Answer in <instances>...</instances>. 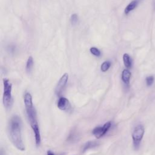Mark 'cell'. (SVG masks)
<instances>
[{
	"label": "cell",
	"mask_w": 155,
	"mask_h": 155,
	"mask_svg": "<svg viewBox=\"0 0 155 155\" xmlns=\"http://www.w3.org/2000/svg\"><path fill=\"white\" fill-rule=\"evenodd\" d=\"M68 79H69V75H68V73H64L60 78L59 82L57 85V87H56L55 89V93L58 96H59L61 94V93L63 92L64 87L68 82Z\"/></svg>",
	"instance_id": "6"
},
{
	"label": "cell",
	"mask_w": 155,
	"mask_h": 155,
	"mask_svg": "<svg viewBox=\"0 0 155 155\" xmlns=\"http://www.w3.org/2000/svg\"><path fill=\"white\" fill-rule=\"evenodd\" d=\"M3 102L4 107L6 109H9L12 107L13 104V98L12 96V84L10 83L9 80L7 78L3 79Z\"/></svg>",
	"instance_id": "3"
},
{
	"label": "cell",
	"mask_w": 155,
	"mask_h": 155,
	"mask_svg": "<svg viewBox=\"0 0 155 155\" xmlns=\"http://www.w3.org/2000/svg\"><path fill=\"white\" fill-rule=\"evenodd\" d=\"M57 107L61 110L66 111L69 110V109L70 107V104L69 101L66 98L61 97L58 100Z\"/></svg>",
	"instance_id": "7"
},
{
	"label": "cell",
	"mask_w": 155,
	"mask_h": 155,
	"mask_svg": "<svg viewBox=\"0 0 155 155\" xmlns=\"http://www.w3.org/2000/svg\"><path fill=\"white\" fill-rule=\"evenodd\" d=\"M8 134L9 139L18 150L25 151L26 148L22 138V120L18 115L12 116L8 125Z\"/></svg>",
	"instance_id": "2"
},
{
	"label": "cell",
	"mask_w": 155,
	"mask_h": 155,
	"mask_svg": "<svg viewBox=\"0 0 155 155\" xmlns=\"http://www.w3.org/2000/svg\"><path fill=\"white\" fill-rule=\"evenodd\" d=\"M154 82V77L153 76H149L146 78V84L147 86H151Z\"/></svg>",
	"instance_id": "16"
},
{
	"label": "cell",
	"mask_w": 155,
	"mask_h": 155,
	"mask_svg": "<svg viewBox=\"0 0 155 155\" xmlns=\"http://www.w3.org/2000/svg\"><path fill=\"white\" fill-rule=\"evenodd\" d=\"M90 51L92 55H94V56H95V57H100L101 55L100 51L96 47H91L90 49Z\"/></svg>",
	"instance_id": "14"
},
{
	"label": "cell",
	"mask_w": 155,
	"mask_h": 155,
	"mask_svg": "<svg viewBox=\"0 0 155 155\" xmlns=\"http://www.w3.org/2000/svg\"><path fill=\"white\" fill-rule=\"evenodd\" d=\"M47 155H55V154L51 150H48L47 152Z\"/></svg>",
	"instance_id": "18"
},
{
	"label": "cell",
	"mask_w": 155,
	"mask_h": 155,
	"mask_svg": "<svg viewBox=\"0 0 155 155\" xmlns=\"http://www.w3.org/2000/svg\"><path fill=\"white\" fill-rule=\"evenodd\" d=\"M70 21H71V23L73 26L76 25V24L78 22V16L77 14H74L72 15L71 18H70Z\"/></svg>",
	"instance_id": "15"
},
{
	"label": "cell",
	"mask_w": 155,
	"mask_h": 155,
	"mask_svg": "<svg viewBox=\"0 0 155 155\" xmlns=\"http://www.w3.org/2000/svg\"><path fill=\"white\" fill-rule=\"evenodd\" d=\"M111 126H112V124H111L110 121H109L105 123L102 126L96 127L92 130V134L94 135L95 136V138H96L97 139H100L102 138L103 136H105V134L108 132Z\"/></svg>",
	"instance_id": "5"
},
{
	"label": "cell",
	"mask_w": 155,
	"mask_h": 155,
	"mask_svg": "<svg viewBox=\"0 0 155 155\" xmlns=\"http://www.w3.org/2000/svg\"><path fill=\"white\" fill-rule=\"evenodd\" d=\"M99 144L98 142L94 141H89L88 142H87L84 145V147L83 148V153H85V152L88 151L90 149H92V148H94L98 146Z\"/></svg>",
	"instance_id": "8"
},
{
	"label": "cell",
	"mask_w": 155,
	"mask_h": 155,
	"mask_svg": "<svg viewBox=\"0 0 155 155\" xmlns=\"http://www.w3.org/2000/svg\"><path fill=\"white\" fill-rule=\"evenodd\" d=\"M123 61L124 66L127 69H130L132 67V60L130 56L127 53H124L123 55Z\"/></svg>",
	"instance_id": "11"
},
{
	"label": "cell",
	"mask_w": 155,
	"mask_h": 155,
	"mask_svg": "<svg viewBox=\"0 0 155 155\" xmlns=\"http://www.w3.org/2000/svg\"><path fill=\"white\" fill-rule=\"evenodd\" d=\"M111 66V63L110 61H104L101 66V70L103 72H107Z\"/></svg>",
	"instance_id": "13"
},
{
	"label": "cell",
	"mask_w": 155,
	"mask_h": 155,
	"mask_svg": "<svg viewBox=\"0 0 155 155\" xmlns=\"http://www.w3.org/2000/svg\"><path fill=\"white\" fill-rule=\"evenodd\" d=\"M138 4V1L137 0H134V1H132L131 3H130L127 7L124 10V12L126 15H128L130 12L133 10Z\"/></svg>",
	"instance_id": "10"
},
{
	"label": "cell",
	"mask_w": 155,
	"mask_h": 155,
	"mask_svg": "<svg viewBox=\"0 0 155 155\" xmlns=\"http://www.w3.org/2000/svg\"><path fill=\"white\" fill-rule=\"evenodd\" d=\"M24 105H25L27 119L34 133L35 144L37 147H39L41 145V142L40 129L38 124V119H37L36 111L33 104L32 96L30 95V93H26L24 95Z\"/></svg>",
	"instance_id": "1"
},
{
	"label": "cell",
	"mask_w": 155,
	"mask_h": 155,
	"mask_svg": "<svg viewBox=\"0 0 155 155\" xmlns=\"http://www.w3.org/2000/svg\"><path fill=\"white\" fill-rule=\"evenodd\" d=\"M131 77V72L128 70L125 69L122 72V80L123 83L126 85H129L130 84V79Z\"/></svg>",
	"instance_id": "9"
},
{
	"label": "cell",
	"mask_w": 155,
	"mask_h": 155,
	"mask_svg": "<svg viewBox=\"0 0 155 155\" xmlns=\"http://www.w3.org/2000/svg\"><path fill=\"white\" fill-rule=\"evenodd\" d=\"M144 133L145 128L143 125L138 124L134 128L132 136L133 145L135 150H138L139 148Z\"/></svg>",
	"instance_id": "4"
},
{
	"label": "cell",
	"mask_w": 155,
	"mask_h": 155,
	"mask_svg": "<svg viewBox=\"0 0 155 155\" xmlns=\"http://www.w3.org/2000/svg\"><path fill=\"white\" fill-rule=\"evenodd\" d=\"M0 154H1V155H6L5 152L4 151V150L3 149V148H1V153H0Z\"/></svg>",
	"instance_id": "17"
},
{
	"label": "cell",
	"mask_w": 155,
	"mask_h": 155,
	"mask_svg": "<svg viewBox=\"0 0 155 155\" xmlns=\"http://www.w3.org/2000/svg\"><path fill=\"white\" fill-rule=\"evenodd\" d=\"M33 59L32 57H30L28 58L26 63V69L27 73H30L31 72L33 68Z\"/></svg>",
	"instance_id": "12"
}]
</instances>
